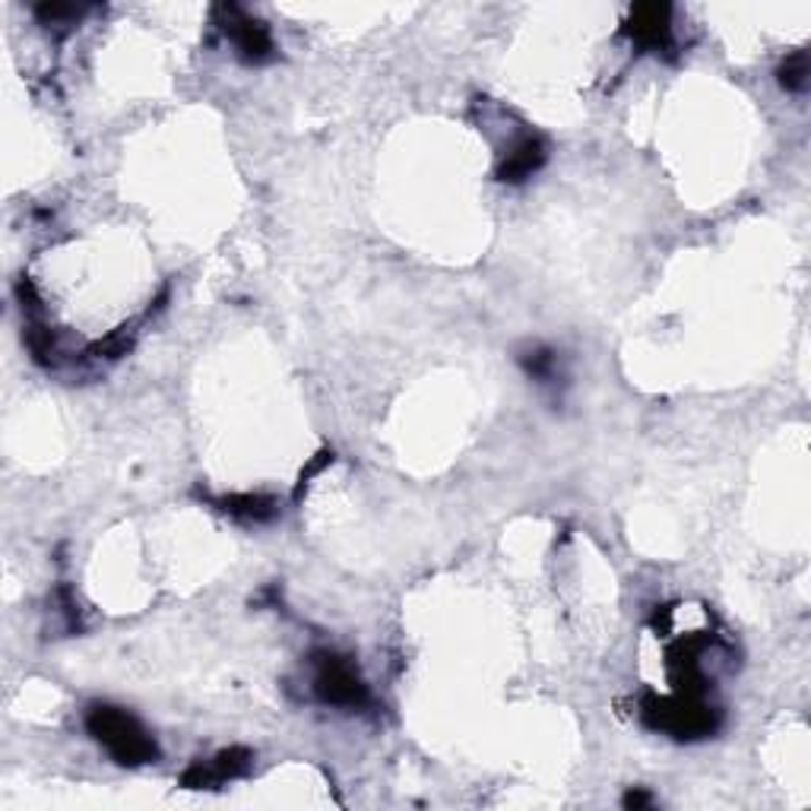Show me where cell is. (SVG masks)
<instances>
[{
	"label": "cell",
	"mask_w": 811,
	"mask_h": 811,
	"mask_svg": "<svg viewBox=\"0 0 811 811\" xmlns=\"http://www.w3.org/2000/svg\"><path fill=\"white\" fill-rule=\"evenodd\" d=\"M546 162V146L539 137H524L520 144L507 152V159L498 168V178L510 181V185H520L526 178H533Z\"/></svg>",
	"instance_id": "5"
},
{
	"label": "cell",
	"mask_w": 811,
	"mask_h": 811,
	"mask_svg": "<svg viewBox=\"0 0 811 811\" xmlns=\"http://www.w3.org/2000/svg\"><path fill=\"white\" fill-rule=\"evenodd\" d=\"M222 13H229V35H232V42H235V49L244 61H254V64H261L266 61L270 54H273V39H270V29L257 20H251V17H244L241 10L235 7H229V10H222Z\"/></svg>",
	"instance_id": "3"
},
{
	"label": "cell",
	"mask_w": 811,
	"mask_h": 811,
	"mask_svg": "<svg viewBox=\"0 0 811 811\" xmlns=\"http://www.w3.org/2000/svg\"><path fill=\"white\" fill-rule=\"evenodd\" d=\"M628 32L638 45L644 49H663L668 42V7L666 3H644L634 7L631 20H628Z\"/></svg>",
	"instance_id": "4"
},
{
	"label": "cell",
	"mask_w": 811,
	"mask_h": 811,
	"mask_svg": "<svg viewBox=\"0 0 811 811\" xmlns=\"http://www.w3.org/2000/svg\"><path fill=\"white\" fill-rule=\"evenodd\" d=\"M314 688L320 694V701L336 704V707H361L368 704V688L356 675V668L349 666L343 656L336 653H324L317 660V678Z\"/></svg>",
	"instance_id": "2"
},
{
	"label": "cell",
	"mask_w": 811,
	"mask_h": 811,
	"mask_svg": "<svg viewBox=\"0 0 811 811\" xmlns=\"http://www.w3.org/2000/svg\"><path fill=\"white\" fill-rule=\"evenodd\" d=\"M86 726L96 736L118 763H149L156 761V741L144 733V726L120 707L96 704L86 714Z\"/></svg>",
	"instance_id": "1"
},
{
	"label": "cell",
	"mask_w": 811,
	"mask_h": 811,
	"mask_svg": "<svg viewBox=\"0 0 811 811\" xmlns=\"http://www.w3.org/2000/svg\"><path fill=\"white\" fill-rule=\"evenodd\" d=\"M222 510L244 517V520H266L276 514V502L273 498H263V495H232L222 502Z\"/></svg>",
	"instance_id": "6"
},
{
	"label": "cell",
	"mask_w": 811,
	"mask_h": 811,
	"mask_svg": "<svg viewBox=\"0 0 811 811\" xmlns=\"http://www.w3.org/2000/svg\"><path fill=\"white\" fill-rule=\"evenodd\" d=\"M520 361H524L526 371H529L533 378H539V381L555 378V352H549V349H533V352H526Z\"/></svg>",
	"instance_id": "8"
},
{
	"label": "cell",
	"mask_w": 811,
	"mask_h": 811,
	"mask_svg": "<svg viewBox=\"0 0 811 811\" xmlns=\"http://www.w3.org/2000/svg\"><path fill=\"white\" fill-rule=\"evenodd\" d=\"M780 83L787 86L789 93L805 89V83H809V57H805V54H792V57H787V64L780 67Z\"/></svg>",
	"instance_id": "7"
}]
</instances>
